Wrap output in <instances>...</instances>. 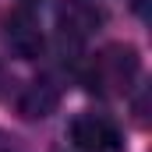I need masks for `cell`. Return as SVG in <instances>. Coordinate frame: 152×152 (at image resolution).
Instances as JSON below:
<instances>
[{"label":"cell","mask_w":152,"mask_h":152,"mask_svg":"<svg viewBox=\"0 0 152 152\" xmlns=\"http://www.w3.org/2000/svg\"><path fill=\"white\" fill-rule=\"evenodd\" d=\"M32 4H39V0H21V7H32Z\"/></svg>","instance_id":"7"},{"label":"cell","mask_w":152,"mask_h":152,"mask_svg":"<svg viewBox=\"0 0 152 152\" xmlns=\"http://www.w3.org/2000/svg\"><path fill=\"white\" fill-rule=\"evenodd\" d=\"M0 152H25L18 145V138L14 134H7V131H0Z\"/></svg>","instance_id":"6"},{"label":"cell","mask_w":152,"mask_h":152,"mask_svg":"<svg viewBox=\"0 0 152 152\" xmlns=\"http://www.w3.org/2000/svg\"><path fill=\"white\" fill-rule=\"evenodd\" d=\"M57 103H60L57 85H53L50 78H36V81L21 92V99H18V113L25 117V120H42V117H50L53 110H57Z\"/></svg>","instance_id":"5"},{"label":"cell","mask_w":152,"mask_h":152,"mask_svg":"<svg viewBox=\"0 0 152 152\" xmlns=\"http://www.w3.org/2000/svg\"><path fill=\"white\" fill-rule=\"evenodd\" d=\"M71 145L78 152H124V134L106 113H78L71 120Z\"/></svg>","instance_id":"2"},{"label":"cell","mask_w":152,"mask_h":152,"mask_svg":"<svg viewBox=\"0 0 152 152\" xmlns=\"http://www.w3.org/2000/svg\"><path fill=\"white\" fill-rule=\"evenodd\" d=\"M0 88H4V75H0Z\"/></svg>","instance_id":"8"},{"label":"cell","mask_w":152,"mask_h":152,"mask_svg":"<svg viewBox=\"0 0 152 152\" xmlns=\"http://www.w3.org/2000/svg\"><path fill=\"white\" fill-rule=\"evenodd\" d=\"M4 39L11 46L14 57L21 60H39L46 50V36L39 28V18L32 14V7H14L4 21Z\"/></svg>","instance_id":"3"},{"label":"cell","mask_w":152,"mask_h":152,"mask_svg":"<svg viewBox=\"0 0 152 152\" xmlns=\"http://www.w3.org/2000/svg\"><path fill=\"white\" fill-rule=\"evenodd\" d=\"M57 25H60V36L64 39L81 42V39H88L92 32H99L103 14H99L92 4H85V0H71V4H64V7L57 11Z\"/></svg>","instance_id":"4"},{"label":"cell","mask_w":152,"mask_h":152,"mask_svg":"<svg viewBox=\"0 0 152 152\" xmlns=\"http://www.w3.org/2000/svg\"><path fill=\"white\" fill-rule=\"evenodd\" d=\"M142 75V57L134 46L127 42H113V46H103L92 60H88V88L103 99H120L134 88V81Z\"/></svg>","instance_id":"1"}]
</instances>
